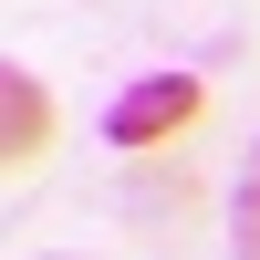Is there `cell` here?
<instances>
[{
  "label": "cell",
  "instance_id": "cell-1",
  "mask_svg": "<svg viewBox=\"0 0 260 260\" xmlns=\"http://www.w3.org/2000/svg\"><path fill=\"white\" fill-rule=\"evenodd\" d=\"M187 115H198V73H146L136 94H115L104 136H115V146H156V136H177Z\"/></svg>",
  "mask_w": 260,
  "mask_h": 260
},
{
  "label": "cell",
  "instance_id": "cell-2",
  "mask_svg": "<svg viewBox=\"0 0 260 260\" xmlns=\"http://www.w3.org/2000/svg\"><path fill=\"white\" fill-rule=\"evenodd\" d=\"M42 146H52V94L21 62H0V167H31Z\"/></svg>",
  "mask_w": 260,
  "mask_h": 260
},
{
  "label": "cell",
  "instance_id": "cell-3",
  "mask_svg": "<svg viewBox=\"0 0 260 260\" xmlns=\"http://www.w3.org/2000/svg\"><path fill=\"white\" fill-rule=\"evenodd\" d=\"M229 250L260 260V146H250V177H240V208H229Z\"/></svg>",
  "mask_w": 260,
  "mask_h": 260
}]
</instances>
